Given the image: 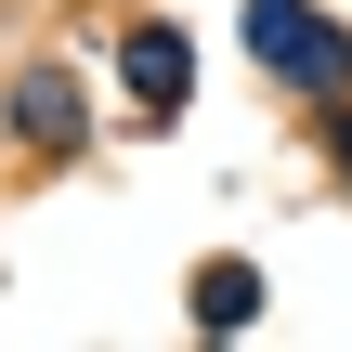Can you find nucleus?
<instances>
[{
    "mask_svg": "<svg viewBox=\"0 0 352 352\" xmlns=\"http://www.w3.org/2000/svg\"><path fill=\"white\" fill-rule=\"evenodd\" d=\"M248 39H261V65H287V78H340V65H352L300 0H248Z\"/></svg>",
    "mask_w": 352,
    "mask_h": 352,
    "instance_id": "obj_1",
    "label": "nucleus"
},
{
    "mask_svg": "<svg viewBox=\"0 0 352 352\" xmlns=\"http://www.w3.org/2000/svg\"><path fill=\"white\" fill-rule=\"evenodd\" d=\"M118 65H131V91H144V104H183V78H196L183 26H131V52H118Z\"/></svg>",
    "mask_w": 352,
    "mask_h": 352,
    "instance_id": "obj_2",
    "label": "nucleus"
},
{
    "mask_svg": "<svg viewBox=\"0 0 352 352\" xmlns=\"http://www.w3.org/2000/svg\"><path fill=\"white\" fill-rule=\"evenodd\" d=\"M248 314H261V274L248 261H209L196 274V327H248Z\"/></svg>",
    "mask_w": 352,
    "mask_h": 352,
    "instance_id": "obj_3",
    "label": "nucleus"
},
{
    "mask_svg": "<svg viewBox=\"0 0 352 352\" xmlns=\"http://www.w3.org/2000/svg\"><path fill=\"white\" fill-rule=\"evenodd\" d=\"M13 118H26L39 144H65V78H26V104H13Z\"/></svg>",
    "mask_w": 352,
    "mask_h": 352,
    "instance_id": "obj_4",
    "label": "nucleus"
},
{
    "mask_svg": "<svg viewBox=\"0 0 352 352\" xmlns=\"http://www.w3.org/2000/svg\"><path fill=\"white\" fill-rule=\"evenodd\" d=\"M340 170H352V118H340Z\"/></svg>",
    "mask_w": 352,
    "mask_h": 352,
    "instance_id": "obj_5",
    "label": "nucleus"
}]
</instances>
